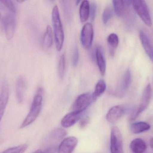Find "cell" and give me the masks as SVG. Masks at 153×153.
<instances>
[{
	"instance_id": "cell-1",
	"label": "cell",
	"mask_w": 153,
	"mask_h": 153,
	"mask_svg": "<svg viewBox=\"0 0 153 153\" xmlns=\"http://www.w3.org/2000/svg\"><path fill=\"white\" fill-rule=\"evenodd\" d=\"M44 91L40 87L37 90L31 104L28 114L20 126V128L27 127L33 123L36 119L41 111L43 101Z\"/></svg>"
},
{
	"instance_id": "cell-2",
	"label": "cell",
	"mask_w": 153,
	"mask_h": 153,
	"mask_svg": "<svg viewBox=\"0 0 153 153\" xmlns=\"http://www.w3.org/2000/svg\"><path fill=\"white\" fill-rule=\"evenodd\" d=\"M52 21L53 27L55 41L57 51H61L64 41V32L58 6L55 5L52 11Z\"/></svg>"
},
{
	"instance_id": "cell-3",
	"label": "cell",
	"mask_w": 153,
	"mask_h": 153,
	"mask_svg": "<svg viewBox=\"0 0 153 153\" xmlns=\"http://www.w3.org/2000/svg\"><path fill=\"white\" fill-rule=\"evenodd\" d=\"M132 4L135 11L140 17L144 23L148 27L152 25V20L149 8L145 1L135 0L132 1Z\"/></svg>"
},
{
	"instance_id": "cell-4",
	"label": "cell",
	"mask_w": 153,
	"mask_h": 153,
	"mask_svg": "<svg viewBox=\"0 0 153 153\" xmlns=\"http://www.w3.org/2000/svg\"><path fill=\"white\" fill-rule=\"evenodd\" d=\"M152 94V87L151 84H149L144 90L139 106L130 116V120H134L137 118L138 116L147 108L150 104Z\"/></svg>"
},
{
	"instance_id": "cell-5",
	"label": "cell",
	"mask_w": 153,
	"mask_h": 153,
	"mask_svg": "<svg viewBox=\"0 0 153 153\" xmlns=\"http://www.w3.org/2000/svg\"><path fill=\"white\" fill-rule=\"evenodd\" d=\"M110 151L111 153H124L123 138L120 130L116 126L111 132Z\"/></svg>"
},
{
	"instance_id": "cell-6",
	"label": "cell",
	"mask_w": 153,
	"mask_h": 153,
	"mask_svg": "<svg viewBox=\"0 0 153 153\" xmlns=\"http://www.w3.org/2000/svg\"><path fill=\"white\" fill-rule=\"evenodd\" d=\"M93 101L92 95L85 93L79 95L74 101L73 106V111L82 113L87 108Z\"/></svg>"
},
{
	"instance_id": "cell-7",
	"label": "cell",
	"mask_w": 153,
	"mask_h": 153,
	"mask_svg": "<svg viewBox=\"0 0 153 153\" xmlns=\"http://www.w3.org/2000/svg\"><path fill=\"white\" fill-rule=\"evenodd\" d=\"M16 14L10 13L6 14L4 19V24L5 37L8 40H10L13 38L16 30Z\"/></svg>"
},
{
	"instance_id": "cell-8",
	"label": "cell",
	"mask_w": 153,
	"mask_h": 153,
	"mask_svg": "<svg viewBox=\"0 0 153 153\" xmlns=\"http://www.w3.org/2000/svg\"><path fill=\"white\" fill-rule=\"evenodd\" d=\"M94 29L90 22L85 23L81 31L80 39L81 43L85 49L90 48L93 40Z\"/></svg>"
},
{
	"instance_id": "cell-9",
	"label": "cell",
	"mask_w": 153,
	"mask_h": 153,
	"mask_svg": "<svg viewBox=\"0 0 153 153\" xmlns=\"http://www.w3.org/2000/svg\"><path fill=\"white\" fill-rule=\"evenodd\" d=\"M78 143V140L74 137L65 138L59 145L58 153H72Z\"/></svg>"
},
{
	"instance_id": "cell-10",
	"label": "cell",
	"mask_w": 153,
	"mask_h": 153,
	"mask_svg": "<svg viewBox=\"0 0 153 153\" xmlns=\"http://www.w3.org/2000/svg\"><path fill=\"white\" fill-rule=\"evenodd\" d=\"M125 109L121 105H117L110 109L106 115V119L110 123L117 122L125 114Z\"/></svg>"
},
{
	"instance_id": "cell-11",
	"label": "cell",
	"mask_w": 153,
	"mask_h": 153,
	"mask_svg": "<svg viewBox=\"0 0 153 153\" xmlns=\"http://www.w3.org/2000/svg\"><path fill=\"white\" fill-rule=\"evenodd\" d=\"M82 114L73 111L68 113L63 118L61 121V125L66 128L71 127L80 119Z\"/></svg>"
},
{
	"instance_id": "cell-12",
	"label": "cell",
	"mask_w": 153,
	"mask_h": 153,
	"mask_svg": "<svg viewBox=\"0 0 153 153\" xmlns=\"http://www.w3.org/2000/svg\"><path fill=\"white\" fill-rule=\"evenodd\" d=\"M10 89L6 81H4L0 93V109L5 110L9 101Z\"/></svg>"
},
{
	"instance_id": "cell-13",
	"label": "cell",
	"mask_w": 153,
	"mask_h": 153,
	"mask_svg": "<svg viewBox=\"0 0 153 153\" xmlns=\"http://www.w3.org/2000/svg\"><path fill=\"white\" fill-rule=\"evenodd\" d=\"M26 87V81L22 76L19 77L16 82V94L19 103H22L24 99V93Z\"/></svg>"
},
{
	"instance_id": "cell-14",
	"label": "cell",
	"mask_w": 153,
	"mask_h": 153,
	"mask_svg": "<svg viewBox=\"0 0 153 153\" xmlns=\"http://www.w3.org/2000/svg\"><path fill=\"white\" fill-rule=\"evenodd\" d=\"M95 57L100 72L102 75H104L106 73V61L103 51L100 46H98L95 49Z\"/></svg>"
},
{
	"instance_id": "cell-15",
	"label": "cell",
	"mask_w": 153,
	"mask_h": 153,
	"mask_svg": "<svg viewBox=\"0 0 153 153\" xmlns=\"http://www.w3.org/2000/svg\"><path fill=\"white\" fill-rule=\"evenodd\" d=\"M139 37L146 54L150 58L152 59L153 49L148 36L143 31L141 30L139 32Z\"/></svg>"
},
{
	"instance_id": "cell-16",
	"label": "cell",
	"mask_w": 153,
	"mask_h": 153,
	"mask_svg": "<svg viewBox=\"0 0 153 153\" xmlns=\"http://www.w3.org/2000/svg\"><path fill=\"white\" fill-rule=\"evenodd\" d=\"M130 149L133 153H143L146 151L147 145L141 138H136L131 142Z\"/></svg>"
},
{
	"instance_id": "cell-17",
	"label": "cell",
	"mask_w": 153,
	"mask_h": 153,
	"mask_svg": "<svg viewBox=\"0 0 153 153\" xmlns=\"http://www.w3.org/2000/svg\"><path fill=\"white\" fill-rule=\"evenodd\" d=\"M90 14V3L89 1H84L81 3L79 10V17L82 22L87 21Z\"/></svg>"
},
{
	"instance_id": "cell-18",
	"label": "cell",
	"mask_w": 153,
	"mask_h": 153,
	"mask_svg": "<svg viewBox=\"0 0 153 153\" xmlns=\"http://www.w3.org/2000/svg\"><path fill=\"white\" fill-rule=\"evenodd\" d=\"M151 125L145 122H138L133 123L130 127L131 132L134 134H139L148 131Z\"/></svg>"
},
{
	"instance_id": "cell-19",
	"label": "cell",
	"mask_w": 153,
	"mask_h": 153,
	"mask_svg": "<svg viewBox=\"0 0 153 153\" xmlns=\"http://www.w3.org/2000/svg\"><path fill=\"white\" fill-rule=\"evenodd\" d=\"M106 90V84L104 80L101 79L96 84L94 92L92 94L93 101L101 96Z\"/></svg>"
},
{
	"instance_id": "cell-20",
	"label": "cell",
	"mask_w": 153,
	"mask_h": 153,
	"mask_svg": "<svg viewBox=\"0 0 153 153\" xmlns=\"http://www.w3.org/2000/svg\"><path fill=\"white\" fill-rule=\"evenodd\" d=\"M107 41L109 46L111 54L113 55L115 54V49L118 46V36L115 33H111L108 36Z\"/></svg>"
},
{
	"instance_id": "cell-21",
	"label": "cell",
	"mask_w": 153,
	"mask_h": 153,
	"mask_svg": "<svg viewBox=\"0 0 153 153\" xmlns=\"http://www.w3.org/2000/svg\"><path fill=\"white\" fill-rule=\"evenodd\" d=\"M131 74L129 69L126 72L120 86V92L121 93L125 92L129 87L131 84Z\"/></svg>"
},
{
	"instance_id": "cell-22",
	"label": "cell",
	"mask_w": 153,
	"mask_h": 153,
	"mask_svg": "<svg viewBox=\"0 0 153 153\" xmlns=\"http://www.w3.org/2000/svg\"><path fill=\"white\" fill-rule=\"evenodd\" d=\"M53 43V34L52 28L48 25L45 32L43 38V44L44 46L48 48L51 47Z\"/></svg>"
},
{
	"instance_id": "cell-23",
	"label": "cell",
	"mask_w": 153,
	"mask_h": 153,
	"mask_svg": "<svg viewBox=\"0 0 153 153\" xmlns=\"http://www.w3.org/2000/svg\"><path fill=\"white\" fill-rule=\"evenodd\" d=\"M114 11L117 16L122 17L126 10V1H113Z\"/></svg>"
},
{
	"instance_id": "cell-24",
	"label": "cell",
	"mask_w": 153,
	"mask_h": 153,
	"mask_svg": "<svg viewBox=\"0 0 153 153\" xmlns=\"http://www.w3.org/2000/svg\"><path fill=\"white\" fill-rule=\"evenodd\" d=\"M27 148V145L24 144L8 148L1 153H24Z\"/></svg>"
},
{
	"instance_id": "cell-25",
	"label": "cell",
	"mask_w": 153,
	"mask_h": 153,
	"mask_svg": "<svg viewBox=\"0 0 153 153\" xmlns=\"http://www.w3.org/2000/svg\"><path fill=\"white\" fill-rule=\"evenodd\" d=\"M65 54L60 57L58 63V72L59 78L61 79L63 78L65 74Z\"/></svg>"
},
{
	"instance_id": "cell-26",
	"label": "cell",
	"mask_w": 153,
	"mask_h": 153,
	"mask_svg": "<svg viewBox=\"0 0 153 153\" xmlns=\"http://www.w3.org/2000/svg\"><path fill=\"white\" fill-rule=\"evenodd\" d=\"M112 9L110 6L106 7L103 11L102 15V21L105 24H107L109 21L113 14Z\"/></svg>"
},
{
	"instance_id": "cell-27",
	"label": "cell",
	"mask_w": 153,
	"mask_h": 153,
	"mask_svg": "<svg viewBox=\"0 0 153 153\" xmlns=\"http://www.w3.org/2000/svg\"><path fill=\"white\" fill-rule=\"evenodd\" d=\"M2 3V4L4 5V6L8 9V10L13 13H16V9L15 5L13 4V2L11 1H5V0H2L0 1Z\"/></svg>"
},
{
	"instance_id": "cell-28",
	"label": "cell",
	"mask_w": 153,
	"mask_h": 153,
	"mask_svg": "<svg viewBox=\"0 0 153 153\" xmlns=\"http://www.w3.org/2000/svg\"><path fill=\"white\" fill-rule=\"evenodd\" d=\"M66 132L65 130L61 128H57L53 131L52 134V137L56 139H62L65 136Z\"/></svg>"
},
{
	"instance_id": "cell-29",
	"label": "cell",
	"mask_w": 153,
	"mask_h": 153,
	"mask_svg": "<svg viewBox=\"0 0 153 153\" xmlns=\"http://www.w3.org/2000/svg\"><path fill=\"white\" fill-rule=\"evenodd\" d=\"M97 12V4L94 2L90 4V14L89 17L91 21L93 22L95 19Z\"/></svg>"
},
{
	"instance_id": "cell-30",
	"label": "cell",
	"mask_w": 153,
	"mask_h": 153,
	"mask_svg": "<svg viewBox=\"0 0 153 153\" xmlns=\"http://www.w3.org/2000/svg\"><path fill=\"white\" fill-rule=\"evenodd\" d=\"M79 59V52L78 48L76 46L74 48L72 57V63L74 66H76L78 64Z\"/></svg>"
},
{
	"instance_id": "cell-31",
	"label": "cell",
	"mask_w": 153,
	"mask_h": 153,
	"mask_svg": "<svg viewBox=\"0 0 153 153\" xmlns=\"http://www.w3.org/2000/svg\"><path fill=\"white\" fill-rule=\"evenodd\" d=\"M90 118L89 117H85L81 119L79 123V127L80 128H84L88 125L90 122Z\"/></svg>"
},
{
	"instance_id": "cell-32",
	"label": "cell",
	"mask_w": 153,
	"mask_h": 153,
	"mask_svg": "<svg viewBox=\"0 0 153 153\" xmlns=\"http://www.w3.org/2000/svg\"><path fill=\"white\" fill-rule=\"evenodd\" d=\"M56 148L52 147L46 149L44 152H42V153H56Z\"/></svg>"
},
{
	"instance_id": "cell-33",
	"label": "cell",
	"mask_w": 153,
	"mask_h": 153,
	"mask_svg": "<svg viewBox=\"0 0 153 153\" xmlns=\"http://www.w3.org/2000/svg\"><path fill=\"white\" fill-rule=\"evenodd\" d=\"M4 110H3L1 109H0V122H1V120L2 119L3 116H4Z\"/></svg>"
},
{
	"instance_id": "cell-34",
	"label": "cell",
	"mask_w": 153,
	"mask_h": 153,
	"mask_svg": "<svg viewBox=\"0 0 153 153\" xmlns=\"http://www.w3.org/2000/svg\"><path fill=\"white\" fill-rule=\"evenodd\" d=\"M150 145L151 148H152L153 150V138H152L151 139H150Z\"/></svg>"
},
{
	"instance_id": "cell-35",
	"label": "cell",
	"mask_w": 153,
	"mask_h": 153,
	"mask_svg": "<svg viewBox=\"0 0 153 153\" xmlns=\"http://www.w3.org/2000/svg\"><path fill=\"white\" fill-rule=\"evenodd\" d=\"M32 153H42V151L41 150H38Z\"/></svg>"
},
{
	"instance_id": "cell-36",
	"label": "cell",
	"mask_w": 153,
	"mask_h": 153,
	"mask_svg": "<svg viewBox=\"0 0 153 153\" xmlns=\"http://www.w3.org/2000/svg\"><path fill=\"white\" fill-rule=\"evenodd\" d=\"M17 1L18 2L22 3L23 2L25 1Z\"/></svg>"
},
{
	"instance_id": "cell-37",
	"label": "cell",
	"mask_w": 153,
	"mask_h": 153,
	"mask_svg": "<svg viewBox=\"0 0 153 153\" xmlns=\"http://www.w3.org/2000/svg\"><path fill=\"white\" fill-rule=\"evenodd\" d=\"M1 13H0V19H1Z\"/></svg>"
},
{
	"instance_id": "cell-38",
	"label": "cell",
	"mask_w": 153,
	"mask_h": 153,
	"mask_svg": "<svg viewBox=\"0 0 153 153\" xmlns=\"http://www.w3.org/2000/svg\"><path fill=\"white\" fill-rule=\"evenodd\" d=\"M152 59L153 60V57H152Z\"/></svg>"
}]
</instances>
